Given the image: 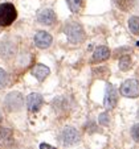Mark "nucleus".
<instances>
[{"label": "nucleus", "instance_id": "nucleus-17", "mask_svg": "<svg viewBox=\"0 0 139 149\" xmlns=\"http://www.w3.org/2000/svg\"><path fill=\"white\" fill-rule=\"evenodd\" d=\"M7 84H8V74L3 69H0V88L6 87Z\"/></svg>", "mask_w": 139, "mask_h": 149}, {"label": "nucleus", "instance_id": "nucleus-10", "mask_svg": "<svg viewBox=\"0 0 139 149\" xmlns=\"http://www.w3.org/2000/svg\"><path fill=\"white\" fill-rule=\"evenodd\" d=\"M49 73H51L49 68H46L45 65H41V63L36 65L33 69H32V74H33V77H34V78H36L39 82H43L44 79H45L46 77L49 75Z\"/></svg>", "mask_w": 139, "mask_h": 149}, {"label": "nucleus", "instance_id": "nucleus-6", "mask_svg": "<svg viewBox=\"0 0 139 149\" xmlns=\"http://www.w3.org/2000/svg\"><path fill=\"white\" fill-rule=\"evenodd\" d=\"M117 102H118V91L114 87L113 84L109 83L106 86V94H105V100H103V104H105L106 110H113L117 106Z\"/></svg>", "mask_w": 139, "mask_h": 149}, {"label": "nucleus", "instance_id": "nucleus-13", "mask_svg": "<svg viewBox=\"0 0 139 149\" xmlns=\"http://www.w3.org/2000/svg\"><path fill=\"white\" fill-rule=\"evenodd\" d=\"M115 6L122 11H128L134 7V0H115Z\"/></svg>", "mask_w": 139, "mask_h": 149}, {"label": "nucleus", "instance_id": "nucleus-18", "mask_svg": "<svg viewBox=\"0 0 139 149\" xmlns=\"http://www.w3.org/2000/svg\"><path fill=\"white\" fill-rule=\"evenodd\" d=\"M98 123L101 124V125H105V127L109 125V123H110V116H109V113H106V112L101 113L98 118Z\"/></svg>", "mask_w": 139, "mask_h": 149}, {"label": "nucleus", "instance_id": "nucleus-19", "mask_svg": "<svg viewBox=\"0 0 139 149\" xmlns=\"http://www.w3.org/2000/svg\"><path fill=\"white\" fill-rule=\"evenodd\" d=\"M131 136H133V139L136 141V143H139V123L133 127V130H131Z\"/></svg>", "mask_w": 139, "mask_h": 149}, {"label": "nucleus", "instance_id": "nucleus-16", "mask_svg": "<svg viewBox=\"0 0 139 149\" xmlns=\"http://www.w3.org/2000/svg\"><path fill=\"white\" fill-rule=\"evenodd\" d=\"M66 1H68V6L72 12H78L82 6V0H66Z\"/></svg>", "mask_w": 139, "mask_h": 149}, {"label": "nucleus", "instance_id": "nucleus-20", "mask_svg": "<svg viewBox=\"0 0 139 149\" xmlns=\"http://www.w3.org/2000/svg\"><path fill=\"white\" fill-rule=\"evenodd\" d=\"M40 149H56V148L51 146L49 144H40Z\"/></svg>", "mask_w": 139, "mask_h": 149}, {"label": "nucleus", "instance_id": "nucleus-21", "mask_svg": "<svg viewBox=\"0 0 139 149\" xmlns=\"http://www.w3.org/2000/svg\"><path fill=\"white\" fill-rule=\"evenodd\" d=\"M138 46H139V42H138Z\"/></svg>", "mask_w": 139, "mask_h": 149}, {"label": "nucleus", "instance_id": "nucleus-4", "mask_svg": "<svg viewBox=\"0 0 139 149\" xmlns=\"http://www.w3.org/2000/svg\"><path fill=\"white\" fill-rule=\"evenodd\" d=\"M24 104V98L20 93H11L6 96L4 106L8 111H19Z\"/></svg>", "mask_w": 139, "mask_h": 149}, {"label": "nucleus", "instance_id": "nucleus-1", "mask_svg": "<svg viewBox=\"0 0 139 149\" xmlns=\"http://www.w3.org/2000/svg\"><path fill=\"white\" fill-rule=\"evenodd\" d=\"M17 17V11L11 3L0 4V26H8Z\"/></svg>", "mask_w": 139, "mask_h": 149}, {"label": "nucleus", "instance_id": "nucleus-7", "mask_svg": "<svg viewBox=\"0 0 139 149\" xmlns=\"http://www.w3.org/2000/svg\"><path fill=\"white\" fill-rule=\"evenodd\" d=\"M52 44V36L44 31H40L34 34V45L40 49H46Z\"/></svg>", "mask_w": 139, "mask_h": 149}, {"label": "nucleus", "instance_id": "nucleus-11", "mask_svg": "<svg viewBox=\"0 0 139 149\" xmlns=\"http://www.w3.org/2000/svg\"><path fill=\"white\" fill-rule=\"evenodd\" d=\"M109 57H110V50H109L107 46H98V48L95 49V52H94L91 61H93L94 63H97V62H102V61H105V59H107Z\"/></svg>", "mask_w": 139, "mask_h": 149}, {"label": "nucleus", "instance_id": "nucleus-14", "mask_svg": "<svg viewBox=\"0 0 139 149\" xmlns=\"http://www.w3.org/2000/svg\"><path fill=\"white\" fill-rule=\"evenodd\" d=\"M128 28L134 34H139V17L131 16L128 20Z\"/></svg>", "mask_w": 139, "mask_h": 149}, {"label": "nucleus", "instance_id": "nucleus-3", "mask_svg": "<svg viewBox=\"0 0 139 149\" xmlns=\"http://www.w3.org/2000/svg\"><path fill=\"white\" fill-rule=\"evenodd\" d=\"M60 140L66 146L74 145V144H77L79 141V133L74 127L66 125V127H64L61 133H60Z\"/></svg>", "mask_w": 139, "mask_h": 149}, {"label": "nucleus", "instance_id": "nucleus-2", "mask_svg": "<svg viewBox=\"0 0 139 149\" xmlns=\"http://www.w3.org/2000/svg\"><path fill=\"white\" fill-rule=\"evenodd\" d=\"M65 34L72 44H79L85 40L84 28L78 23H68L65 26Z\"/></svg>", "mask_w": 139, "mask_h": 149}, {"label": "nucleus", "instance_id": "nucleus-5", "mask_svg": "<svg viewBox=\"0 0 139 149\" xmlns=\"http://www.w3.org/2000/svg\"><path fill=\"white\" fill-rule=\"evenodd\" d=\"M121 94L126 98H136L139 96V82L135 79H127L121 86Z\"/></svg>", "mask_w": 139, "mask_h": 149}, {"label": "nucleus", "instance_id": "nucleus-15", "mask_svg": "<svg viewBox=\"0 0 139 149\" xmlns=\"http://www.w3.org/2000/svg\"><path fill=\"white\" fill-rule=\"evenodd\" d=\"M131 66V58L130 56H122L119 59V69L122 71H127Z\"/></svg>", "mask_w": 139, "mask_h": 149}, {"label": "nucleus", "instance_id": "nucleus-9", "mask_svg": "<svg viewBox=\"0 0 139 149\" xmlns=\"http://www.w3.org/2000/svg\"><path fill=\"white\" fill-rule=\"evenodd\" d=\"M37 21L43 25H52V24L56 21V15L52 9L45 8L41 9V11L37 13Z\"/></svg>", "mask_w": 139, "mask_h": 149}, {"label": "nucleus", "instance_id": "nucleus-12", "mask_svg": "<svg viewBox=\"0 0 139 149\" xmlns=\"http://www.w3.org/2000/svg\"><path fill=\"white\" fill-rule=\"evenodd\" d=\"M13 141V133L9 128H0V144L8 146Z\"/></svg>", "mask_w": 139, "mask_h": 149}, {"label": "nucleus", "instance_id": "nucleus-8", "mask_svg": "<svg viewBox=\"0 0 139 149\" xmlns=\"http://www.w3.org/2000/svg\"><path fill=\"white\" fill-rule=\"evenodd\" d=\"M43 103H44L43 96L37 93L31 94V95H28V98H27V107H28V110L32 111V112H37V111L41 108Z\"/></svg>", "mask_w": 139, "mask_h": 149}]
</instances>
